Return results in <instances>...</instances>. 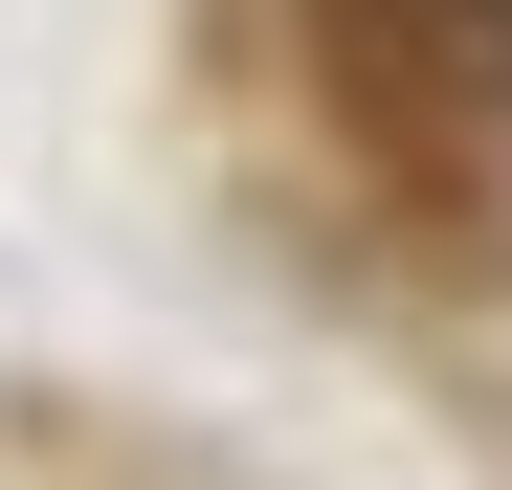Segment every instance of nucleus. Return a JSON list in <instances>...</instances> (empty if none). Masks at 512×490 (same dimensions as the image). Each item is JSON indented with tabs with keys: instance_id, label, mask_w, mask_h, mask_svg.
Here are the masks:
<instances>
[{
	"instance_id": "f257e3e1",
	"label": "nucleus",
	"mask_w": 512,
	"mask_h": 490,
	"mask_svg": "<svg viewBox=\"0 0 512 490\" xmlns=\"http://www.w3.org/2000/svg\"><path fill=\"white\" fill-rule=\"evenodd\" d=\"M290 23H312V112L401 201H468L512 156V0H290Z\"/></svg>"
}]
</instances>
